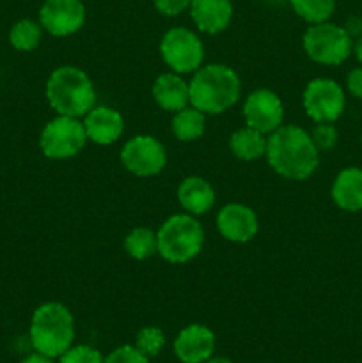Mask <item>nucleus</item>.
<instances>
[{
	"mask_svg": "<svg viewBox=\"0 0 362 363\" xmlns=\"http://www.w3.org/2000/svg\"><path fill=\"white\" fill-rule=\"evenodd\" d=\"M266 144H268V135L251 126L233 131L229 138V149L233 156L243 160V162H254V160L263 158L266 155Z\"/></svg>",
	"mask_w": 362,
	"mask_h": 363,
	"instance_id": "20",
	"label": "nucleus"
},
{
	"mask_svg": "<svg viewBox=\"0 0 362 363\" xmlns=\"http://www.w3.org/2000/svg\"><path fill=\"white\" fill-rule=\"evenodd\" d=\"M188 11L195 27L209 35L226 30L233 18L231 0H190Z\"/></svg>",
	"mask_w": 362,
	"mask_h": 363,
	"instance_id": "16",
	"label": "nucleus"
},
{
	"mask_svg": "<svg viewBox=\"0 0 362 363\" xmlns=\"http://www.w3.org/2000/svg\"><path fill=\"white\" fill-rule=\"evenodd\" d=\"M87 144L84 121L78 117L57 116L45 124L39 135V147L50 160H67L77 156Z\"/></svg>",
	"mask_w": 362,
	"mask_h": 363,
	"instance_id": "7",
	"label": "nucleus"
},
{
	"mask_svg": "<svg viewBox=\"0 0 362 363\" xmlns=\"http://www.w3.org/2000/svg\"><path fill=\"white\" fill-rule=\"evenodd\" d=\"M295 13L307 23L329 21L336 11V0H287Z\"/></svg>",
	"mask_w": 362,
	"mask_h": 363,
	"instance_id": "24",
	"label": "nucleus"
},
{
	"mask_svg": "<svg viewBox=\"0 0 362 363\" xmlns=\"http://www.w3.org/2000/svg\"><path fill=\"white\" fill-rule=\"evenodd\" d=\"M103 358L105 357L96 347L87 344H77V346L73 344L57 358V363H103Z\"/></svg>",
	"mask_w": 362,
	"mask_h": 363,
	"instance_id": "26",
	"label": "nucleus"
},
{
	"mask_svg": "<svg viewBox=\"0 0 362 363\" xmlns=\"http://www.w3.org/2000/svg\"><path fill=\"white\" fill-rule=\"evenodd\" d=\"M160 55L174 73H195L204 62V45L190 28L172 27L160 41Z\"/></svg>",
	"mask_w": 362,
	"mask_h": 363,
	"instance_id": "8",
	"label": "nucleus"
},
{
	"mask_svg": "<svg viewBox=\"0 0 362 363\" xmlns=\"http://www.w3.org/2000/svg\"><path fill=\"white\" fill-rule=\"evenodd\" d=\"M216 229L220 236L231 243H248L259 230L258 215L248 206L231 202L216 215Z\"/></svg>",
	"mask_w": 362,
	"mask_h": 363,
	"instance_id": "13",
	"label": "nucleus"
},
{
	"mask_svg": "<svg viewBox=\"0 0 362 363\" xmlns=\"http://www.w3.org/2000/svg\"><path fill=\"white\" fill-rule=\"evenodd\" d=\"M266 160L273 172L284 179L305 181L319 165V151L304 128L286 124L268 135Z\"/></svg>",
	"mask_w": 362,
	"mask_h": 363,
	"instance_id": "1",
	"label": "nucleus"
},
{
	"mask_svg": "<svg viewBox=\"0 0 362 363\" xmlns=\"http://www.w3.org/2000/svg\"><path fill=\"white\" fill-rule=\"evenodd\" d=\"M353 55L355 59L358 60V64L362 66V34L358 35V38H355L353 41Z\"/></svg>",
	"mask_w": 362,
	"mask_h": 363,
	"instance_id": "32",
	"label": "nucleus"
},
{
	"mask_svg": "<svg viewBox=\"0 0 362 363\" xmlns=\"http://www.w3.org/2000/svg\"><path fill=\"white\" fill-rule=\"evenodd\" d=\"M305 55L316 64L339 66L353 53V38L341 25L332 21L314 23L302 38Z\"/></svg>",
	"mask_w": 362,
	"mask_h": 363,
	"instance_id": "6",
	"label": "nucleus"
},
{
	"mask_svg": "<svg viewBox=\"0 0 362 363\" xmlns=\"http://www.w3.org/2000/svg\"><path fill=\"white\" fill-rule=\"evenodd\" d=\"M177 202L188 215H204L215 204V190L201 176H188L177 186Z\"/></svg>",
	"mask_w": 362,
	"mask_h": 363,
	"instance_id": "19",
	"label": "nucleus"
},
{
	"mask_svg": "<svg viewBox=\"0 0 362 363\" xmlns=\"http://www.w3.org/2000/svg\"><path fill=\"white\" fill-rule=\"evenodd\" d=\"M245 124L261 133L270 135L283 126L284 105L279 96L270 89H256L245 98Z\"/></svg>",
	"mask_w": 362,
	"mask_h": 363,
	"instance_id": "12",
	"label": "nucleus"
},
{
	"mask_svg": "<svg viewBox=\"0 0 362 363\" xmlns=\"http://www.w3.org/2000/svg\"><path fill=\"white\" fill-rule=\"evenodd\" d=\"M190 105L206 116H219L234 106L241 94L236 71L226 64H202L188 82Z\"/></svg>",
	"mask_w": 362,
	"mask_h": 363,
	"instance_id": "2",
	"label": "nucleus"
},
{
	"mask_svg": "<svg viewBox=\"0 0 362 363\" xmlns=\"http://www.w3.org/2000/svg\"><path fill=\"white\" fill-rule=\"evenodd\" d=\"M121 163L137 177H151L167 165V151L158 138L151 135H135L121 149Z\"/></svg>",
	"mask_w": 362,
	"mask_h": 363,
	"instance_id": "10",
	"label": "nucleus"
},
{
	"mask_svg": "<svg viewBox=\"0 0 362 363\" xmlns=\"http://www.w3.org/2000/svg\"><path fill=\"white\" fill-rule=\"evenodd\" d=\"M346 91L350 92L353 98L362 99V66L353 67V69L346 74Z\"/></svg>",
	"mask_w": 362,
	"mask_h": 363,
	"instance_id": "30",
	"label": "nucleus"
},
{
	"mask_svg": "<svg viewBox=\"0 0 362 363\" xmlns=\"http://www.w3.org/2000/svg\"><path fill=\"white\" fill-rule=\"evenodd\" d=\"M153 98L160 108L176 113L190 105V87L188 82L183 80V74L174 71L162 73L153 84Z\"/></svg>",
	"mask_w": 362,
	"mask_h": 363,
	"instance_id": "17",
	"label": "nucleus"
},
{
	"mask_svg": "<svg viewBox=\"0 0 362 363\" xmlns=\"http://www.w3.org/2000/svg\"><path fill=\"white\" fill-rule=\"evenodd\" d=\"M87 140L98 145H110L124 133V117L110 106H94L84 116Z\"/></svg>",
	"mask_w": 362,
	"mask_h": 363,
	"instance_id": "15",
	"label": "nucleus"
},
{
	"mask_svg": "<svg viewBox=\"0 0 362 363\" xmlns=\"http://www.w3.org/2000/svg\"><path fill=\"white\" fill-rule=\"evenodd\" d=\"M124 250L135 261H146L158 254V245H156V233L148 227H135L124 238Z\"/></svg>",
	"mask_w": 362,
	"mask_h": 363,
	"instance_id": "22",
	"label": "nucleus"
},
{
	"mask_svg": "<svg viewBox=\"0 0 362 363\" xmlns=\"http://www.w3.org/2000/svg\"><path fill=\"white\" fill-rule=\"evenodd\" d=\"M43 30L53 38H67L84 27L85 6L82 0H45L39 9Z\"/></svg>",
	"mask_w": 362,
	"mask_h": 363,
	"instance_id": "11",
	"label": "nucleus"
},
{
	"mask_svg": "<svg viewBox=\"0 0 362 363\" xmlns=\"http://www.w3.org/2000/svg\"><path fill=\"white\" fill-rule=\"evenodd\" d=\"M334 204L346 213L362 211V169L346 167L334 179L330 188Z\"/></svg>",
	"mask_w": 362,
	"mask_h": 363,
	"instance_id": "18",
	"label": "nucleus"
},
{
	"mask_svg": "<svg viewBox=\"0 0 362 363\" xmlns=\"http://www.w3.org/2000/svg\"><path fill=\"white\" fill-rule=\"evenodd\" d=\"M204 363H234V362L229 360V358H226V357H212L209 360H206Z\"/></svg>",
	"mask_w": 362,
	"mask_h": 363,
	"instance_id": "33",
	"label": "nucleus"
},
{
	"mask_svg": "<svg viewBox=\"0 0 362 363\" xmlns=\"http://www.w3.org/2000/svg\"><path fill=\"white\" fill-rule=\"evenodd\" d=\"M165 342L167 339L162 328H158V326H144L135 335L133 346L151 360V358L158 357L162 353L163 347H165Z\"/></svg>",
	"mask_w": 362,
	"mask_h": 363,
	"instance_id": "25",
	"label": "nucleus"
},
{
	"mask_svg": "<svg viewBox=\"0 0 362 363\" xmlns=\"http://www.w3.org/2000/svg\"><path fill=\"white\" fill-rule=\"evenodd\" d=\"M302 105L314 123H336L346 108V96L336 80L319 77L305 85Z\"/></svg>",
	"mask_w": 362,
	"mask_h": 363,
	"instance_id": "9",
	"label": "nucleus"
},
{
	"mask_svg": "<svg viewBox=\"0 0 362 363\" xmlns=\"http://www.w3.org/2000/svg\"><path fill=\"white\" fill-rule=\"evenodd\" d=\"M153 2L156 11L163 16H177L190 6V0H153Z\"/></svg>",
	"mask_w": 362,
	"mask_h": 363,
	"instance_id": "29",
	"label": "nucleus"
},
{
	"mask_svg": "<svg viewBox=\"0 0 362 363\" xmlns=\"http://www.w3.org/2000/svg\"><path fill=\"white\" fill-rule=\"evenodd\" d=\"M158 255L170 264H185L197 257L204 245V229L194 215L177 213L156 230Z\"/></svg>",
	"mask_w": 362,
	"mask_h": 363,
	"instance_id": "5",
	"label": "nucleus"
},
{
	"mask_svg": "<svg viewBox=\"0 0 362 363\" xmlns=\"http://www.w3.org/2000/svg\"><path fill=\"white\" fill-rule=\"evenodd\" d=\"M268 2H273V4H279V2H287V0H268Z\"/></svg>",
	"mask_w": 362,
	"mask_h": 363,
	"instance_id": "34",
	"label": "nucleus"
},
{
	"mask_svg": "<svg viewBox=\"0 0 362 363\" xmlns=\"http://www.w3.org/2000/svg\"><path fill=\"white\" fill-rule=\"evenodd\" d=\"M75 335V318L64 303L46 301L32 314L28 339L34 351L57 360L64 351L73 346Z\"/></svg>",
	"mask_w": 362,
	"mask_h": 363,
	"instance_id": "3",
	"label": "nucleus"
},
{
	"mask_svg": "<svg viewBox=\"0 0 362 363\" xmlns=\"http://www.w3.org/2000/svg\"><path fill=\"white\" fill-rule=\"evenodd\" d=\"M318 126H314V130L311 131V137L314 145L318 147V151H329L334 145L337 144V130L334 126V123H316Z\"/></svg>",
	"mask_w": 362,
	"mask_h": 363,
	"instance_id": "28",
	"label": "nucleus"
},
{
	"mask_svg": "<svg viewBox=\"0 0 362 363\" xmlns=\"http://www.w3.org/2000/svg\"><path fill=\"white\" fill-rule=\"evenodd\" d=\"M103 363H149V358L137 350L133 344H124L110 351Z\"/></svg>",
	"mask_w": 362,
	"mask_h": 363,
	"instance_id": "27",
	"label": "nucleus"
},
{
	"mask_svg": "<svg viewBox=\"0 0 362 363\" xmlns=\"http://www.w3.org/2000/svg\"><path fill=\"white\" fill-rule=\"evenodd\" d=\"M215 333L206 325L192 323L176 335L172 351L181 363H204L215 353Z\"/></svg>",
	"mask_w": 362,
	"mask_h": 363,
	"instance_id": "14",
	"label": "nucleus"
},
{
	"mask_svg": "<svg viewBox=\"0 0 362 363\" xmlns=\"http://www.w3.org/2000/svg\"><path fill=\"white\" fill-rule=\"evenodd\" d=\"M20 363H55V358L48 357V354L39 353V351H32L31 354H27L25 358H21Z\"/></svg>",
	"mask_w": 362,
	"mask_h": 363,
	"instance_id": "31",
	"label": "nucleus"
},
{
	"mask_svg": "<svg viewBox=\"0 0 362 363\" xmlns=\"http://www.w3.org/2000/svg\"><path fill=\"white\" fill-rule=\"evenodd\" d=\"M46 99L57 116L84 117L96 106V89L89 74L75 66H60L46 80Z\"/></svg>",
	"mask_w": 362,
	"mask_h": 363,
	"instance_id": "4",
	"label": "nucleus"
},
{
	"mask_svg": "<svg viewBox=\"0 0 362 363\" xmlns=\"http://www.w3.org/2000/svg\"><path fill=\"white\" fill-rule=\"evenodd\" d=\"M43 39V27L41 23L34 20H23L16 21L9 30V43L14 50L18 52H32L39 46Z\"/></svg>",
	"mask_w": 362,
	"mask_h": 363,
	"instance_id": "23",
	"label": "nucleus"
},
{
	"mask_svg": "<svg viewBox=\"0 0 362 363\" xmlns=\"http://www.w3.org/2000/svg\"><path fill=\"white\" fill-rule=\"evenodd\" d=\"M170 126H172L174 137L180 142L199 140L206 131V113L188 105L174 113Z\"/></svg>",
	"mask_w": 362,
	"mask_h": 363,
	"instance_id": "21",
	"label": "nucleus"
}]
</instances>
